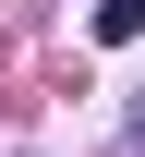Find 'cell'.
I'll return each mask as SVG.
<instances>
[{
	"label": "cell",
	"mask_w": 145,
	"mask_h": 157,
	"mask_svg": "<svg viewBox=\"0 0 145 157\" xmlns=\"http://www.w3.org/2000/svg\"><path fill=\"white\" fill-rule=\"evenodd\" d=\"M85 36H97V48H133V36H145V0H97Z\"/></svg>",
	"instance_id": "obj_1"
}]
</instances>
